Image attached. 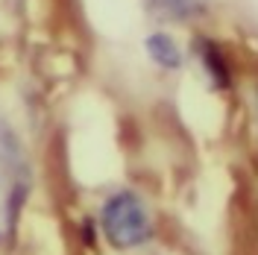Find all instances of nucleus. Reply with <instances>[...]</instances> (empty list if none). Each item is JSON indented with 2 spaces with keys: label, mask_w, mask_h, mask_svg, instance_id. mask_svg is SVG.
I'll use <instances>...</instances> for the list:
<instances>
[{
  "label": "nucleus",
  "mask_w": 258,
  "mask_h": 255,
  "mask_svg": "<svg viewBox=\"0 0 258 255\" xmlns=\"http://www.w3.org/2000/svg\"><path fill=\"white\" fill-rule=\"evenodd\" d=\"M147 6L161 18L185 21V18H194L203 9V0H147Z\"/></svg>",
  "instance_id": "obj_5"
},
{
  "label": "nucleus",
  "mask_w": 258,
  "mask_h": 255,
  "mask_svg": "<svg viewBox=\"0 0 258 255\" xmlns=\"http://www.w3.org/2000/svg\"><path fill=\"white\" fill-rule=\"evenodd\" d=\"M32 191V161L18 129L0 117V200H3V235L12 238L21 211Z\"/></svg>",
  "instance_id": "obj_2"
},
{
  "label": "nucleus",
  "mask_w": 258,
  "mask_h": 255,
  "mask_svg": "<svg viewBox=\"0 0 258 255\" xmlns=\"http://www.w3.org/2000/svg\"><path fill=\"white\" fill-rule=\"evenodd\" d=\"M3 238H6V235H3V232H0V243H3Z\"/></svg>",
  "instance_id": "obj_7"
},
{
  "label": "nucleus",
  "mask_w": 258,
  "mask_h": 255,
  "mask_svg": "<svg viewBox=\"0 0 258 255\" xmlns=\"http://www.w3.org/2000/svg\"><path fill=\"white\" fill-rule=\"evenodd\" d=\"M97 226H100L103 240L117 252L141 249L156 238L153 211H150L144 197L132 188H117L100 203Z\"/></svg>",
  "instance_id": "obj_1"
},
{
  "label": "nucleus",
  "mask_w": 258,
  "mask_h": 255,
  "mask_svg": "<svg viewBox=\"0 0 258 255\" xmlns=\"http://www.w3.org/2000/svg\"><path fill=\"white\" fill-rule=\"evenodd\" d=\"M255 114H258V91H255Z\"/></svg>",
  "instance_id": "obj_6"
},
{
  "label": "nucleus",
  "mask_w": 258,
  "mask_h": 255,
  "mask_svg": "<svg viewBox=\"0 0 258 255\" xmlns=\"http://www.w3.org/2000/svg\"><path fill=\"white\" fill-rule=\"evenodd\" d=\"M144 53L159 71H167V74L182 71V65H185V50L179 47V41L167 30L150 32L144 38Z\"/></svg>",
  "instance_id": "obj_4"
},
{
  "label": "nucleus",
  "mask_w": 258,
  "mask_h": 255,
  "mask_svg": "<svg viewBox=\"0 0 258 255\" xmlns=\"http://www.w3.org/2000/svg\"><path fill=\"white\" fill-rule=\"evenodd\" d=\"M191 53H194V59L200 65V74L206 77L211 91H232L235 71H232V62H229V56H226L220 41H214L209 35H197L191 44Z\"/></svg>",
  "instance_id": "obj_3"
}]
</instances>
